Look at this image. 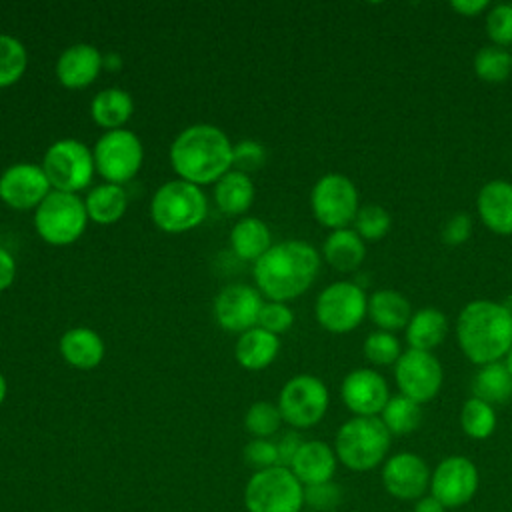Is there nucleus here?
Instances as JSON below:
<instances>
[{
  "label": "nucleus",
  "instance_id": "f257e3e1",
  "mask_svg": "<svg viewBox=\"0 0 512 512\" xmlns=\"http://www.w3.org/2000/svg\"><path fill=\"white\" fill-rule=\"evenodd\" d=\"M320 272L318 250L304 240L272 244L252 266L258 292L270 302H288L302 296Z\"/></svg>",
  "mask_w": 512,
  "mask_h": 512
},
{
  "label": "nucleus",
  "instance_id": "f03ea898",
  "mask_svg": "<svg viewBox=\"0 0 512 512\" xmlns=\"http://www.w3.org/2000/svg\"><path fill=\"white\" fill-rule=\"evenodd\" d=\"M232 148L228 134L206 122L190 124L170 144V164L180 180L196 186L216 184L232 170Z\"/></svg>",
  "mask_w": 512,
  "mask_h": 512
},
{
  "label": "nucleus",
  "instance_id": "7ed1b4c3",
  "mask_svg": "<svg viewBox=\"0 0 512 512\" xmlns=\"http://www.w3.org/2000/svg\"><path fill=\"white\" fill-rule=\"evenodd\" d=\"M456 340L478 366L500 362L512 348V310L496 300H472L456 318Z\"/></svg>",
  "mask_w": 512,
  "mask_h": 512
},
{
  "label": "nucleus",
  "instance_id": "20e7f679",
  "mask_svg": "<svg viewBox=\"0 0 512 512\" xmlns=\"http://www.w3.org/2000/svg\"><path fill=\"white\" fill-rule=\"evenodd\" d=\"M392 434L378 416H352L334 438V452L340 464L352 472H368L388 458Z\"/></svg>",
  "mask_w": 512,
  "mask_h": 512
},
{
  "label": "nucleus",
  "instance_id": "39448f33",
  "mask_svg": "<svg viewBox=\"0 0 512 512\" xmlns=\"http://www.w3.org/2000/svg\"><path fill=\"white\" fill-rule=\"evenodd\" d=\"M208 216V198L200 186L174 178L156 188L150 218L162 232L182 234L198 228Z\"/></svg>",
  "mask_w": 512,
  "mask_h": 512
},
{
  "label": "nucleus",
  "instance_id": "423d86ee",
  "mask_svg": "<svg viewBox=\"0 0 512 512\" xmlns=\"http://www.w3.org/2000/svg\"><path fill=\"white\" fill-rule=\"evenodd\" d=\"M86 226L88 214L78 194L52 190L34 210V230L50 246L74 244Z\"/></svg>",
  "mask_w": 512,
  "mask_h": 512
},
{
  "label": "nucleus",
  "instance_id": "0eeeda50",
  "mask_svg": "<svg viewBox=\"0 0 512 512\" xmlns=\"http://www.w3.org/2000/svg\"><path fill=\"white\" fill-rule=\"evenodd\" d=\"M244 506L248 512H302L304 486L290 468L258 470L246 482Z\"/></svg>",
  "mask_w": 512,
  "mask_h": 512
},
{
  "label": "nucleus",
  "instance_id": "6e6552de",
  "mask_svg": "<svg viewBox=\"0 0 512 512\" xmlns=\"http://www.w3.org/2000/svg\"><path fill=\"white\" fill-rule=\"evenodd\" d=\"M52 190L78 194L94 178V154L78 138H60L52 142L40 162Z\"/></svg>",
  "mask_w": 512,
  "mask_h": 512
},
{
  "label": "nucleus",
  "instance_id": "1a4fd4ad",
  "mask_svg": "<svg viewBox=\"0 0 512 512\" xmlns=\"http://www.w3.org/2000/svg\"><path fill=\"white\" fill-rule=\"evenodd\" d=\"M96 172L104 182L124 186L142 168L144 146L142 140L128 128L106 130L92 148Z\"/></svg>",
  "mask_w": 512,
  "mask_h": 512
},
{
  "label": "nucleus",
  "instance_id": "9d476101",
  "mask_svg": "<svg viewBox=\"0 0 512 512\" xmlns=\"http://www.w3.org/2000/svg\"><path fill=\"white\" fill-rule=\"evenodd\" d=\"M368 314L366 292L350 282L338 280L328 284L316 298L314 316L318 324L332 334L352 332L362 324Z\"/></svg>",
  "mask_w": 512,
  "mask_h": 512
},
{
  "label": "nucleus",
  "instance_id": "9b49d317",
  "mask_svg": "<svg viewBox=\"0 0 512 512\" xmlns=\"http://www.w3.org/2000/svg\"><path fill=\"white\" fill-rule=\"evenodd\" d=\"M330 394L326 384L312 374H296L284 382L278 394L282 420L296 430L316 426L328 410Z\"/></svg>",
  "mask_w": 512,
  "mask_h": 512
},
{
  "label": "nucleus",
  "instance_id": "f8f14e48",
  "mask_svg": "<svg viewBox=\"0 0 512 512\" xmlns=\"http://www.w3.org/2000/svg\"><path fill=\"white\" fill-rule=\"evenodd\" d=\"M310 208L316 222L324 228H348L360 208L356 184L340 172L320 176L310 192Z\"/></svg>",
  "mask_w": 512,
  "mask_h": 512
},
{
  "label": "nucleus",
  "instance_id": "ddd939ff",
  "mask_svg": "<svg viewBox=\"0 0 512 512\" xmlns=\"http://www.w3.org/2000/svg\"><path fill=\"white\" fill-rule=\"evenodd\" d=\"M480 488L478 466L460 454L442 458L430 476V494L438 498L446 510L466 506Z\"/></svg>",
  "mask_w": 512,
  "mask_h": 512
},
{
  "label": "nucleus",
  "instance_id": "4468645a",
  "mask_svg": "<svg viewBox=\"0 0 512 512\" xmlns=\"http://www.w3.org/2000/svg\"><path fill=\"white\" fill-rule=\"evenodd\" d=\"M394 380L400 394L422 406L440 392L444 372L440 360L432 352L408 348L394 364Z\"/></svg>",
  "mask_w": 512,
  "mask_h": 512
},
{
  "label": "nucleus",
  "instance_id": "2eb2a0df",
  "mask_svg": "<svg viewBox=\"0 0 512 512\" xmlns=\"http://www.w3.org/2000/svg\"><path fill=\"white\" fill-rule=\"evenodd\" d=\"M432 470L428 462L416 452H396L388 456L380 470L384 490L404 502H416L430 490Z\"/></svg>",
  "mask_w": 512,
  "mask_h": 512
},
{
  "label": "nucleus",
  "instance_id": "dca6fc26",
  "mask_svg": "<svg viewBox=\"0 0 512 512\" xmlns=\"http://www.w3.org/2000/svg\"><path fill=\"white\" fill-rule=\"evenodd\" d=\"M50 192L40 164L16 162L0 174V200L12 210H36Z\"/></svg>",
  "mask_w": 512,
  "mask_h": 512
},
{
  "label": "nucleus",
  "instance_id": "f3484780",
  "mask_svg": "<svg viewBox=\"0 0 512 512\" xmlns=\"http://www.w3.org/2000/svg\"><path fill=\"white\" fill-rule=\"evenodd\" d=\"M264 306L262 294L250 284H228L214 298V320L228 332H246L258 324Z\"/></svg>",
  "mask_w": 512,
  "mask_h": 512
},
{
  "label": "nucleus",
  "instance_id": "a211bd4d",
  "mask_svg": "<svg viewBox=\"0 0 512 512\" xmlns=\"http://www.w3.org/2000/svg\"><path fill=\"white\" fill-rule=\"evenodd\" d=\"M340 398L354 416H380L390 400V390L380 372L372 368H356L344 376Z\"/></svg>",
  "mask_w": 512,
  "mask_h": 512
},
{
  "label": "nucleus",
  "instance_id": "6ab92c4d",
  "mask_svg": "<svg viewBox=\"0 0 512 512\" xmlns=\"http://www.w3.org/2000/svg\"><path fill=\"white\" fill-rule=\"evenodd\" d=\"M102 68L104 54L94 44L78 42L60 52L54 72L64 88L82 90L98 78Z\"/></svg>",
  "mask_w": 512,
  "mask_h": 512
},
{
  "label": "nucleus",
  "instance_id": "aec40b11",
  "mask_svg": "<svg viewBox=\"0 0 512 512\" xmlns=\"http://www.w3.org/2000/svg\"><path fill=\"white\" fill-rule=\"evenodd\" d=\"M476 210L488 230L500 236L512 234V182H486L478 192Z\"/></svg>",
  "mask_w": 512,
  "mask_h": 512
},
{
  "label": "nucleus",
  "instance_id": "412c9836",
  "mask_svg": "<svg viewBox=\"0 0 512 512\" xmlns=\"http://www.w3.org/2000/svg\"><path fill=\"white\" fill-rule=\"evenodd\" d=\"M336 466L338 458L334 446L322 440H304L290 464V470L302 482V486H314L330 482L336 474Z\"/></svg>",
  "mask_w": 512,
  "mask_h": 512
},
{
  "label": "nucleus",
  "instance_id": "4be33fe9",
  "mask_svg": "<svg viewBox=\"0 0 512 512\" xmlns=\"http://www.w3.org/2000/svg\"><path fill=\"white\" fill-rule=\"evenodd\" d=\"M58 350L66 364L78 370L96 368L106 354V346L102 336L88 326L68 328L58 342Z\"/></svg>",
  "mask_w": 512,
  "mask_h": 512
},
{
  "label": "nucleus",
  "instance_id": "5701e85b",
  "mask_svg": "<svg viewBox=\"0 0 512 512\" xmlns=\"http://www.w3.org/2000/svg\"><path fill=\"white\" fill-rule=\"evenodd\" d=\"M278 352H280V338L260 326H254L238 334L234 344L236 362L250 372L268 368L276 360Z\"/></svg>",
  "mask_w": 512,
  "mask_h": 512
},
{
  "label": "nucleus",
  "instance_id": "b1692460",
  "mask_svg": "<svg viewBox=\"0 0 512 512\" xmlns=\"http://www.w3.org/2000/svg\"><path fill=\"white\" fill-rule=\"evenodd\" d=\"M272 246V232L258 216H242L230 230L232 252L246 262H256Z\"/></svg>",
  "mask_w": 512,
  "mask_h": 512
},
{
  "label": "nucleus",
  "instance_id": "393cba45",
  "mask_svg": "<svg viewBox=\"0 0 512 512\" xmlns=\"http://www.w3.org/2000/svg\"><path fill=\"white\" fill-rule=\"evenodd\" d=\"M368 316L384 332H396L406 328L412 318V306L404 294L392 288L376 290L368 298Z\"/></svg>",
  "mask_w": 512,
  "mask_h": 512
},
{
  "label": "nucleus",
  "instance_id": "a878e982",
  "mask_svg": "<svg viewBox=\"0 0 512 512\" xmlns=\"http://www.w3.org/2000/svg\"><path fill=\"white\" fill-rule=\"evenodd\" d=\"M134 100L128 90L124 88H104L94 94L90 102V116L92 120L106 130L124 128V124L132 118Z\"/></svg>",
  "mask_w": 512,
  "mask_h": 512
},
{
  "label": "nucleus",
  "instance_id": "bb28decb",
  "mask_svg": "<svg viewBox=\"0 0 512 512\" xmlns=\"http://www.w3.org/2000/svg\"><path fill=\"white\" fill-rule=\"evenodd\" d=\"M366 256V242L352 228L332 230L322 244V258L340 272L356 270Z\"/></svg>",
  "mask_w": 512,
  "mask_h": 512
},
{
  "label": "nucleus",
  "instance_id": "cd10ccee",
  "mask_svg": "<svg viewBox=\"0 0 512 512\" xmlns=\"http://www.w3.org/2000/svg\"><path fill=\"white\" fill-rule=\"evenodd\" d=\"M84 208L88 214V220L94 224H114L118 222L128 208V194L124 186L102 182L88 190L84 198Z\"/></svg>",
  "mask_w": 512,
  "mask_h": 512
},
{
  "label": "nucleus",
  "instance_id": "c85d7f7f",
  "mask_svg": "<svg viewBox=\"0 0 512 512\" xmlns=\"http://www.w3.org/2000/svg\"><path fill=\"white\" fill-rule=\"evenodd\" d=\"M448 334V320L438 308H420L412 312L406 324V342L414 350L432 352L444 342Z\"/></svg>",
  "mask_w": 512,
  "mask_h": 512
},
{
  "label": "nucleus",
  "instance_id": "c756f323",
  "mask_svg": "<svg viewBox=\"0 0 512 512\" xmlns=\"http://www.w3.org/2000/svg\"><path fill=\"white\" fill-rule=\"evenodd\" d=\"M256 196L254 182L248 174L230 170L214 184V202L228 216L244 214Z\"/></svg>",
  "mask_w": 512,
  "mask_h": 512
},
{
  "label": "nucleus",
  "instance_id": "7c9ffc66",
  "mask_svg": "<svg viewBox=\"0 0 512 512\" xmlns=\"http://www.w3.org/2000/svg\"><path fill=\"white\" fill-rule=\"evenodd\" d=\"M472 396L492 406L506 404L512 398V374L504 362H490L478 368L472 378Z\"/></svg>",
  "mask_w": 512,
  "mask_h": 512
},
{
  "label": "nucleus",
  "instance_id": "2f4dec72",
  "mask_svg": "<svg viewBox=\"0 0 512 512\" xmlns=\"http://www.w3.org/2000/svg\"><path fill=\"white\" fill-rule=\"evenodd\" d=\"M378 418L392 436H406L420 428L422 406L404 394H396L390 396Z\"/></svg>",
  "mask_w": 512,
  "mask_h": 512
},
{
  "label": "nucleus",
  "instance_id": "473e14b6",
  "mask_svg": "<svg viewBox=\"0 0 512 512\" xmlns=\"http://www.w3.org/2000/svg\"><path fill=\"white\" fill-rule=\"evenodd\" d=\"M474 74L486 84H502L512 74V52L502 46H482L472 60Z\"/></svg>",
  "mask_w": 512,
  "mask_h": 512
},
{
  "label": "nucleus",
  "instance_id": "72a5a7b5",
  "mask_svg": "<svg viewBox=\"0 0 512 512\" xmlns=\"http://www.w3.org/2000/svg\"><path fill=\"white\" fill-rule=\"evenodd\" d=\"M496 410L492 404L470 396L460 410V428L472 440H486L496 430Z\"/></svg>",
  "mask_w": 512,
  "mask_h": 512
},
{
  "label": "nucleus",
  "instance_id": "f704fd0d",
  "mask_svg": "<svg viewBox=\"0 0 512 512\" xmlns=\"http://www.w3.org/2000/svg\"><path fill=\"white\" fill-rule=\"evenodd\" d=\"M28 68L26 46L12 34L0 32V88L16 84Z\"/></svg>",
  "mask_w": 512,
  "mask_h": 512
},
{
  "label": "nucleus",
  "instance_id": "c9c22d12",
  "mask_svg": "<svg viewBox=\"0 0 512 512\" xmlns=\"http://www.w3.org/2000/svg\"><path fill=\"white\" fill-rule=\"evenodd\" d=\"M354 230L364 242H378L382 240L392 226V218L386 208L380 204H364L358 208L354 218Z\"/></svg>",
  "mask_w": 512,
  "mask_h": 512
},
{
  "label": "nucleus",
  "instance_id": "e433bc0d",
  "mask_svg": "<svg viewBox=\"0 0 512 512\" xmlns=\"http://www.w3.org/2000/svg\"><path fill=\"white\" fill-rule=\"evenodd\" d=\"M282 414L278 410V404L260 400L254 402L246 414H244V428L254 436V438H270L274 436L280 426H282Z\"/></svg>",
  "mask_w": 512,
  "mask_h": 512
},
{
  "label": "nucleus",
  "instance_id": "4c0bfd02",
  "mask_svg": "<svg viewBox=\"0 0 512 512\" xmlns=\"http://www.w3.org/2000/svg\"><path fill=\"white\" fill-rule=\"evenodd\" d=\"M364 358L374 366H394L404 352L400 340L392 332L374 330L364 340Z\"/></svg>",
  "mask_w": 512,
  "mask_h": 512
},
{
  "label": "nucleus",
  "instance_id": "58836bf2",
  "mask_svg": "<svg viewBox=\"0 0 512 512\" xmlns=\"http://www.w3.org/2000/svg\"><path fill=\"white\" fill-rule=\"evenodd\" d=\"M486 34L496 46H512V4L498 2L486 12Z\"/></svg>",
  "mask_w": 512,
  "mask_h": 512
},
{
  "label": "nucleus",
  "instance_id": "ea45409f",
  "mask_svg": "<svg viewBox=\"0 0 512 512\" xmlns=\"http://www.w3.org/2000/svg\"><path fill=\"white\" fill-rule=\"evenodd\" d=\"M342 502V488L330 480L314 486H304V506L312 512H334Z\"/></svg>",
  "mask_w": 512,
  "mask_h": 512
},
{
  "label": "nucleus",
  "instance_id": "a19ab883",
  "mask_svg": "<svg viewBox=\"0 0 512 512\" xmlns=\"http://www.w3.org/2000/svg\"><path fill=\"white\" fill-rule=\"evenodd\" d=\"M266 162V148L258 140H240L232 148V168L238 172H254Z\"/></svg>",
  "mask_w": 512,
  "mask_h": 512
},
{
  "label": "nucleus",
  "instance_id": "79ce46f5",
  "mask_svg": "<svg viewBox=\"0 0 512 512\" xmlns=\"http://www.w3.org/2000/svg\"><path fill=\"white\" fill-rule=\"evenodd\" d=\"M294 324V312L286 302H264L260 316H258V324L260 328L280 336L284 332H288Z\"/></svg>",
  "mask_w": 512,
  "mask_h": 512
},
{
  "label": "nucleus",
  "instance_id": "37998d69",
  "mask_svg": "<svg viewBox=\"0 0 512 512\" xmlns=\"http://www.w3.org/2000/svg\"><path fill=\"white\" fill-rule=\"evenodd\" d=\"M244 460L248 466L258 470H266L278 466V452L276 442L270 438H254L244 446Z\"/></svg>",
  "mask_w": 512,
  "mask_h": 512
},
{
  "label": "nucleus",
  "instance_id": "c03bdc74",
  "mask_svg": "<svg viewBox=\"0 0 512 512\" xmlns=\"http://www.w3.org/2000/svg\"><path fill=\"white\" fill-rule=\"evenodd\" d=\"M442 242L448 246H460L472 236V218L464 212L452 214L442 226Z\"/></svg>",
  "mask_w": 512,
  "mask_h": 512
},
{
  "label": "nucleus",
  "instance_id": "a18cd8bd",
  "mask_svg": "<svg viewBox=\"0 0 512 512\" xmlns=\"http://www.w3.org/2000/svg\"><path fill=\"white\" fill-rule=\"evenodd\" d=\"M304 444V438L300 436V432L296 430H290V432H284L278 442H276V452H278V466H284V468H290L294 456L298 454L300 446Z\"/></svg>",
  "mask_w": 512,
  "mask_h": 512
},
{
  "label": "nucleus",
  "instance_id": "49530a36",
  "mask_svg": "<svg viewBox=\"0 0 512 512\" xmlns=\"http://www.w3.org/2000/svg\"><path fill=\"white\" fill-rule=\"evenodd\" d=\"M16 278V260L8 248L0 246V292L8 290Z\"/></svg>",
  "mask_w": 512,
  "mask_h": 512
},
{
  "label": "nucleus",
  "instance_id": "de8ad7c7",
  "mask_svg": "<svg viewBox=\"0 0 512 512\" xmlns=\"http://www.w3.org/2000/svg\"><path fill=\"white\" fill-rule=\"evenodd\" d=\"M490 6H492V4H490L488 0H452V2H450V8H452L454 12H458L460 16H468V18L482 14V12L488 10Z\"/></svg>",
  "mask_w": 512,
  "mask_h": 512
},
{
  "label": "nucleus",
  "instance_id": "09e8293b",
  "mask_svg": "<svg viewBox=\"0 0 512 512\" xmlns=\"http://www.w3.org/2000/svg\"><path fill=\"white\" fill-rule=\"evenodd\" d=\"M412 512H448V510L438 498H434L432 494H424L412 504Z\"/></svg>",
  "mask_w": 512,
  "mask_h": 512
},
{
  "label": "nucleus",
  "instance_id": "8fccbe9b",
  "mask_svg": "<svg viewBox=\"0 0 512 512\" xmlns=\"http://www.w3.org/2000/svg\"><path fill=\"white\" fill-rule=\"evenodd\" d=\"M122 66V58L118 54H104V68L118 70Z\"/></svg>",
  "mask_w": 512,
  "mask_h": 512
},
{
  "label": "nucleus",
  "instance_id": "3c124183",
  "mask_svg": "<svg viewBox=\"0 0 512 512\" xmlns=\"http://www.w3.org/2000/svg\"><path fill=\"white\" fill-rule=\"evenodd\" d=\"M6 396H8V382H6L4 374L0 372V404L6 400Z\"/></svg>",
  "mask_w": 512,
  "mask_h": 512
},
{
  "label": "nucleus",
  "instance_id": "603ef678",
  "mask_svg": "<svg viewBox=\"0 0 512 512\" xmlns=\"http://www.w3.org/2000/svg\"><path fill=\"white\" fill-rule=\"evenodd\" d=\"M504 364H506V368H508V372L512 374V348L508 350V354H506V358H504Z\"/></svg>",
  "mask_w": 512,
  "mask_h": 512
}]
</instances>
